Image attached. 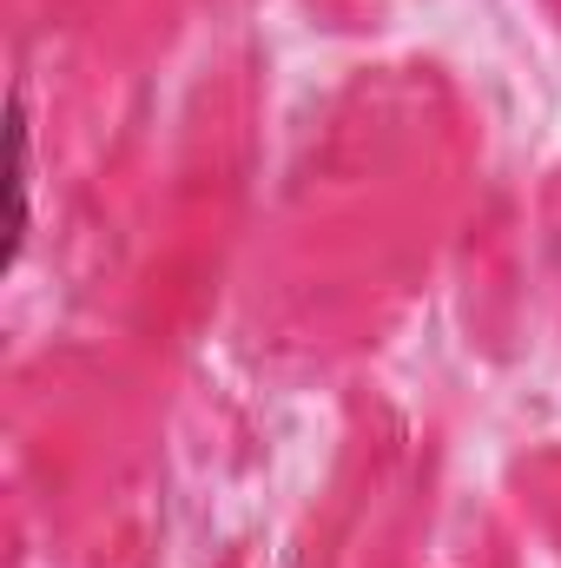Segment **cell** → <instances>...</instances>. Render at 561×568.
Listing matches in <instances>:
<instances>
[{
    "label": "cell",
    "instance_id": "1",
    "mask_svg": "<svg viewBox=\"0 0 561 568\" xmlns=\"http://www.w3.org/2000/svg\"><path fill=\"white\" fill-rule=\"evenodd\" d=\"M27 185H33V145H27V106L7 100V265L27 245Z\"/></svg>",
    "mask_w": 561,
    "mask_h": 568
}]
</instances>
